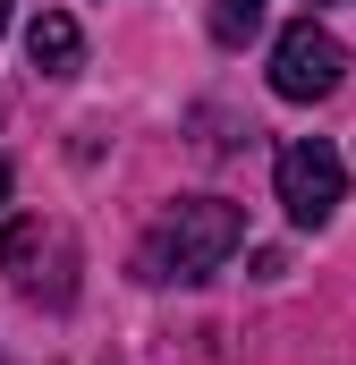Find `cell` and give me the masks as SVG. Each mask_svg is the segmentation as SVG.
Here are the masks:
<instances>
[{
    "mask_svg": "<svg viewBox=\"0 0 356 365\" xmlns=\"http://www.w3.org/2000/svg\"><path fill=\"white\" fill-rule=\"evenodd\" d=\"M238 247H246V212L229 195H187L153 221L136 264H145V280H212Z\"/></svg>",
    "mask_w": 356,
    "mask_h": 365,
    "instance_id": "cell-1",
    "label": "cell"
},
{
    "mask_svg": "<svg viewBox=\"0 0 356 365\" xmlns=\"http://www.w3.org/2000/svg\"><path fill=\"white\" fill-rule=\"evenodd\" d=\"M340 77H348V51H340L331 26L297 17V26L271 43V93H280V102H323V93H340Z\"/></svg>",
    "mask_w": 356,
    "mask_h": 365,
    "instance_id": "cell-2",
    "label": "cell"
},
{
    "mask_svg": "<svg viewBox=\"0 0 356 365\" xmlns=\"http://www.w3.org/2000/svg\"><path fill=\"white\" fill-rule=\"evenodd\" d=\"M271 179H280V212H288L297 230H323V221L340 212V195H348V162H340L323 136H297Z\"/></svg>",
    "mask_w": 356,
    "mask_h": 365,
    "instance_id": "cell-3",
    "label": "cell"
},
{
    "mask_svg": "<svg viewBox=\"0 0 356 365\" xmlns=\"http://www.w3.org/2000/svg\"><path fill=\"white\" fill-rule=\"evenodd\" d=\"M77 51H85V34H77V17H60V9H43V17L26 26V60H34L43 77H68V68H77Z\"/></svg>",
    "mask_w": 356,
    "mask_h": 365,
    "instance_id": "cell-4",
    "label": "cell"
},
{
    "mask_svg": "<svg viewBox=\"0 0 356 365\" xmlns=\"http://www.w3.org/2000/svg\"><path fill=\"white\" fill-rule=\"evenodd\" d=\"M271 0H212V43H246L255 26H263Z\"/></svg>",
    "mask_w": 356,
    "mask_h": 365,
    "instance_id": "cell-5",
    "label": "cell"
},
{
    "mask_svg": "<svg viewBox=\"0 0 356 365\" xmlns=\"http://www.w3.org/2000/svg\"><path fill=\"white\" fill-rule=\"evenodd\" d=\"M0 204H9V162H0Z\"/></svg>",
    "mask_w": 356,
    "mask_h": 365,
    "instance_id": "cell-6",
    "label": "cell"
},
{
    "mask_svg": "<svg viewBox=\"0 0 356 365\" xmlns=\"http://www.w3.org/2000/svg\"><path fill=\"white\" fill-rule=\"evenodd\" d=\"M0 26H9V0H0Z\"/></svg>",
    "mask_w": 356,
    "mask_h": 365,
    "instance_id": "cell-7",
    "label": "cell"
}]
</instances>
